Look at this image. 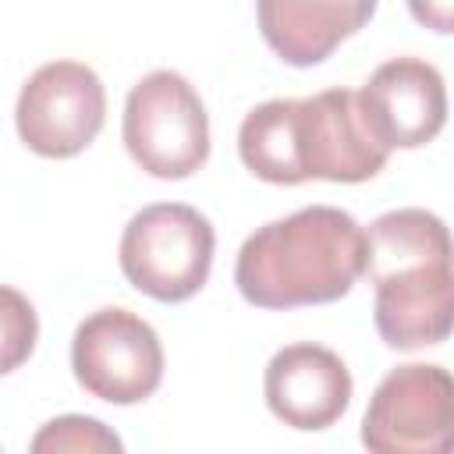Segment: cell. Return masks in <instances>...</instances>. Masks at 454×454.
<instances>
[{"mask_svg": "<svg viewBox=\"0 0 454 454\" xmlns=\"http://www.w3.org/2000/svg\"><path fill=\"white\" fill-rule=\"evenodd\" d=\"M213 223L184 202H153L121 234V273L156 301H184L213 266Z\"/></svg>", "mask_w": 454, "mask_h": 454, "instance_id": "obj_4", "label": "cell"}, {"mask_svg": "<svg viewBox=\"0 0 454 454\" xmlns=\"http://www.w3.org/2000/svg\"><path fill=\"white\" fill-rule=\"evenodd\" d=\"M376 301L372 319L387 348L440 344L454 316V273L447 223L419 206L390 209L365 231V266Z\"/></svg>", "mask_w": 454, "mask_h": 454, "instance_id": "obj_2", "label": "cell"}, {"mask_svg": "<svg viewBox=\"0 0 454 454\" xmlns=\"http://www.w3.org/2000/svg\"><path fill=\"white\" fill-rule=\"evenodd\" d=\"M124 145L131 160L163 181H181L209 160V117L188 78L149 71L124 103Z\"/></svg>", "mask_w": 454, "mask_h": 454, "instance_id": "obj_5", "label": "cell"}, {"mask_svg": "<svg viewBox=\"0 0 454 454\" xmlns=\"http://www.w3.org/2000/svg\"><path fill=\"white\" fill-rule=\"evenodd\" d=\"M408 11L419 25L447 35L454 32V0H408Z\"/></svg>", "mask_w": 454, "mask_h": 454, "instance_id": "obj_14", "label": "cell"}, {"mask_svg": "<svg viewBox=\"0 0 454 454\" xmlns=\"http://www.w3.org/2000/svg\"><path fill=\"white\" fill-rule=\"evenodd\" d=\"M450 436L454 383L443 365L408 362L380 380L362 419V443L372 454H443Z\"/></svg>", "mask_w": 454, "mask_h": 454, "instance_id": "obj_6", "label": "cell"}, {"mask_svg": "<svg viewBox=\"0 0 454 454\" xmlns=\"http://www.w3.org/2000/svg\"><path fill=\"white\" fill-rule=\"evenodd\" d=\"M270 411L301 433L333 426L351 404V372L337 351L298 340L280 348L262 376Z\"/></svg>", "mask_w": 454, "mask_h": 454, "instance_id": "obj_10", "label": "cell"}, {"mask_svg": "<svg viewBox=\"0 0 454 454\" xmlns=\"http://www.w3.org/2000/svg\"><path fill=\"white\" fill-rule=\"evenodd\" d=\"M71 369L85 394L110 404H138L163 380V344L142 316L99 309L74 330Z\"/></svg>", "mask_w": 454, "mask_h": 454, "instance_id": "obj_7", "label": "cell"}, {"mask_svg": "<svg viewBox=\"0 0 454 454\" xmlns=\"http://www.w3.org/2000/svg\"><path fill=\"white\" fill-rule=\"evenodd\" d=\"M35 337H39V316L32 301L21 291L0 284V376L28 362Z\"/></svg>", "mask_w": 454, "mask_h": 454, "instance_id": "obj_13", "label": "cell"}, {"mask_svg": "<svg viewBox=\"0 0 454 454\" xmlns=\"http://www.w3.org/2000/svg\"><path fill=\"white\" fill-rule=\"evenodd\" d=\"M35 454H106L124 450L121 436L89 415H60L32 436Z\"/></svg>", "mask_w": 454, "mask_h": 454, "instance_id": "obj_12", "label": "cell"}, {"mask_svg": "<svg viewBox=\"0 0 454 454\" xmlns=\"http://www.w3.org/2000/svg\"><path fill=\"white\" fill-rule=\"evenodd\" d=\"M103 114H106L103 82L82 60L43 64L21 85L14 106L21 142L46 160L78 156L99 135Z\"/></svg>", "mask_w": 454, "mask_h": 454, "instance_id": "obj_8", "label": "cell"}, {"mask_svg": "<svg viewBox=\"0 0 454 454\" xmlns=\"http://www.w3.org/2000/svg\"><path fill=\"white\" fill-rule=\"evenodd\" d=\"M358 103L387 149H419L433 142L447 121L443 74L419 57L380 64L362 85Z\"/></svg>", "mask_w": 454, "mask_h": 454, "instance_id": "obj_9", "label": "cell"}, {"mask_svg": "<svg viewBox=\"0 0 454 454\" xmlns=\"http://www.w3.org/2000/svg\"><path fill=\"white\" fill-rule=\"evenodd\" d=\"M255 14L284 64L312 67L376 14V0H255Z\"/></svg>", "mask_w": 454, "mask_h": 454, "instance_id": "obj_11", "label": "cell"}, {"mask_svg": "<svg viewBox=\"0 0 454 454\" xmlns=\"http://www.w3.org/2000/svg\"><path fill=\"white\" fill-rule=\"evenodd\" d=\"M365 266V227L337 206H305L245 238L234 284L255 309L344 298Z\"/></svg>", "mask_w": 454, "mask_h": 454, "instance_id": "obj_3", "label": "cell"}, {"mask_svg": "<svg viewBox=\"0 0 454 454\" xmlns=\"http://www.w3.org/2000/svg\"><path fill=\"white\" fill-rule=\"evenodd\" d=\"M238 153L241 163L270 184H301L309 177L358 184L376 177L390 156L351 89L259 103L241 121Z\"/></svg>", "mask_w": 454, "mask_h": 454, "instance_id": "obj_1", "label": "cell"}]
</instances>
